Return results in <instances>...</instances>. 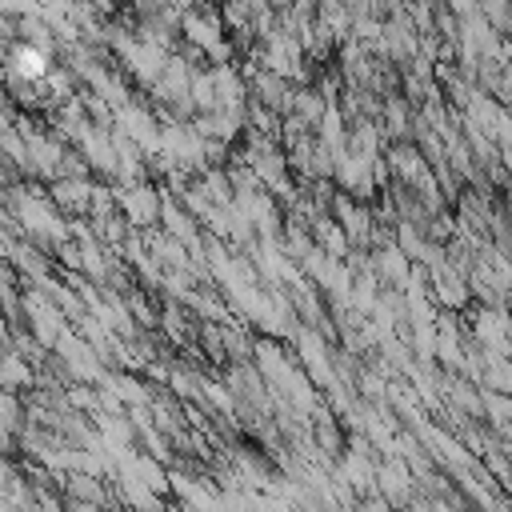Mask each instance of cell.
<instances>
[{"label": "cell", "mask_w": 512, "mask_h": 512, "mask_svg": "<svg viewBox=\"0 0 512 512\" xmlns=\"http://www.w3.org/2000/svg\"><path fill=\"white\" fill-rule=\"evenodd\" d=\"M16 76H24V80H40V76H44V56L32 52V48H20V52H16Z\"/></svg>", "instance_id": "cell-1"}, {"label": "cell", "mask_w": 512, "mask_h": 512, "mask_svg": "<svg viewBox=\"0 0 512 512\" xmlns=\"http://www.w3.org/2000/svg\"><path fill=\"white\" fill-rule=\"evenodd\" d=\"M12 420H16V404H12V396H4V392H0V436H8Z\"/></svg>", "instance_id": "cell-2"}, {"label": "cell", "mask_w": 512, "mask_h": 512, "mask_svg": "<svg viewBox=\"0 0 512 512\" xmlns=\"http://www.w3.org/2000/svg\"><path fill=\"white\" fill-rule=\"evenodd\" d=\"M0 376H4V380H12V384H24V380H28V372H24V368H20L16 360H4ZM4 380H0V384H4Z\"/></svg>", "instance_id": "cell-3"}]
</instances>
